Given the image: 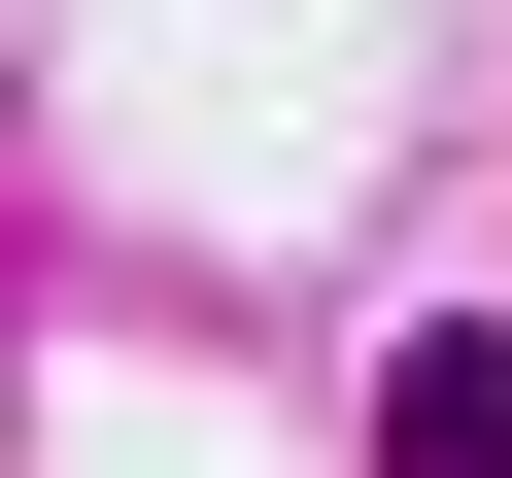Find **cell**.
I'll return each mask as SVG.
<instances>
[{
	"label": "cell",
	"instance_id": "obj_1",
	"mask_svg": "<svg viewBox=\"0 0 512 478\" xmlns=\"http://www.w3.org/2000/svg\"><path fill=\"white\" fill-rule=\"evenodd\" d=\"M376 478H512V308H444V342L376 376Z\"/></svg>",
	"mask_w": 512,
	"mask_h": 478
}]
</instances>
